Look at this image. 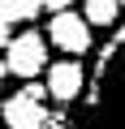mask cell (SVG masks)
<instances>
[{"instance_id": "obj_1", "label": "cell", "mask_w": 125, "mask_h": 129, "mask_svg": "<svg viewBox=\"0 0 125 129\" xmlns=\"http://www.w3.org/2000/svg\"><path fill=\"white\" fill-rule=\"evenodd\" d=\"M73 129H125V26H116V35L86 69Z\"/></svg>"}, {"instance_id": "obj_2", "label": "cell", "mask_w": 125, "mask_h": 129, "mask_svg": "<svg viewBox=\"0 0 125 129\" xmlns=\"http://www.w3.org/2000/svg\"><path fill=\"white\" fill-rule=\"evenodd\" d=\"M5 64H9L13 78L35 82V78L47 69V39H43L39 30H22V35H13L9 47H5Z\"/></svg>"}, {"instance_id": "obj_3", "label": "cell", "mask_w": 125, "mask_h": 129, "mask_svg": "<svg viewBox=\"0 0 125 129\" xmlns=\"http://www.w3.org/2000/svg\"><path fill=\"white\" fill-rule=\"evenodd\" d=\"M47 43H52L56 52H65L69 60L86 56V52H91V26H86V17L73 13V9L52 13V17H47Z\"/></svg>"}, {"instance_id": "obj_4", "label": "cell", "mask_w": 125, "mask_h": 129, "mask_svg": "<svg viewBox=\"0 0 125 129\" xmlns=\"http://www.w3.org/2000/svg\"><path fill=\"white\" fill-rule=\"evenodd\" d=\"M86 90V69H82V60H56L47 64V99L56 103H78Z\"/></svg>"}, {"instance_id": "obj_5", "label": "cell", "mask_w": 125, "mask_h": 129, "mask_svg": "<svg viewBox=\"0 0 125 129\" xmlns=\"http://www.w3.org/2000/svg\"><path fill=\"white\" fill-rule=\"evenodd\" d=\"M0 120H5V129H52L56 116H47V103H35L17 90L9 99H0Z\"/></svg>"}, {"instance_id": "obj_6", "label": "cell", "mask_w": 125, "mask_h": 129, "mask_svg": "<svg viewBox=\"0 0 125 129\" xmlns=\"http://www.w3.org/2000/svg\"><path fill=\"white\" fill-rule=\"evenodd\" d=\"M78 13L86 17L91 30H95V26H116V22H121V5H116V0H82Z\"/></svg>"}, {"instance_id": "obj_7", "label": "cell", "mask_w": 125, "mask_h": 129, "mask_svg": "<svg viewBox=\"0 0 125 129\" xmlns=\"http://www.w3.org/2000/svg\"><path fill=\"white\" fill-rule=\"evenodd\" d=\"M39 13H43V5L39 0H0V22L5 26H13V22H39Z\"/></svg>"}, {"instance_id": "obj_8", "label": "cell", "mask_w": 125, "mask_h": 129, "mask_svg": "<svg viewBox=\"0 0 125 129\" xmlns=\"http://www.w3.org/2000/svg\"><path fill=\"white\" fill-rule=\"evenodd\" d=\"M22 95H26V99H35V103H47V82H26V86H22Z\"/></svg>"}, {"instance_id": "obj_9", "label": "cell", "mask_w": 125, "mask_h": 129, "mask_svg": "<svg viewBox=\"0 0 125 129\" xmlns=\"http://www.w3.org/2000/svg\"><path fill=\"white\" fill-rule=\"evenodd\" d=\"M39 5H43V9H47V13H65V9H69V5H73V0H39Z\"/></svg>"}, {"instance_id": "obj_10", "label": "cell", "mask_w": 125, "mask_h": 129, "mask_svg": "<svg viewBox=\"0 0 125 129\" xmlns=\"http://www.w3.org/2000/svg\"><path fill=\"white\" fill-rule=\"evenodd\" d=\"M9 39H13V35H9V26H5V22H0V52H5V47H9Z\"/></svg>"}, {"instance_id": "obj_11", "label": "cell", "mask_w": 125, "mask_h": 129, "mask_svg": "<svg viewBox=\"0 0 125 129\" xmlns=\"http://www.w3.org/2000/svg\"><path fill=\"white\" fill-rule=\"evenodd\" d=\"M5 73H9V64H5V56H0V78H5Z\"/></svg>"}, {"instance_id": "obj_12", "label": "cell", "mask_w": 125, "mask_h": 129, "mask_svg": "<svg viewBox=\"0 0 125 129\" xmlns=\"http://www.w3.org/2000/svg\"><path fill=\"white\" fill-rule=\"evenodd\" d=\"M116 5H121V9H125V0H116Z\"/></svg>"}, {"instance_id": "obj_13", "label": "cell", "mask_w": 125, "mask_h": 129, "mask_svg": "<svg viewBox=\"0 0 125 129\" xmlns=\"http://www.w3.org/2000/svg\"><path fill=\"white\" fill-rule=\"evenodd\" d=\"M52 129H56V125H52Z\"/></svg>"}]
</instances>
